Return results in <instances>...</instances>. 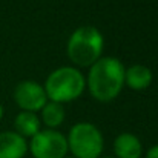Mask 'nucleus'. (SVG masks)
<instances>
[{
  "mask_svg": "<svg viewBox=\"0 0 158 158\" xmlns=\"http://www.w3.org/2000/svg\"><path fill=\"white\" fill-rule=\"evenodd\" d=\"M124 64L115 57H102L91 68L86 78L89 94L97 102H112L124 86Z\"/></svg>",
  "mask_w": 158,
  "mask_h": 158,
  "instance_id": "1",
  "label": "nucleus"
},
{
  "mask_svg": "<svg viewBox=\"0 0 158 158\" xmlns=\"http://www.w3.org/2000/svg\"><path fill=\"white\" fill-rule=\"evenodd\" d=\"M103 34L95 26L85 25L77 28L71 34L66 46V54L75 66L91 68L98 58L103 57Z\"/></svg>",
  "mask_w": 158,
  "mask_h": 158,
  "instance_id": "2",
  "label": "nucleus"
},
{
  "mask_svg": "<svg viewBox=\"0 0 158 158\" xmlns=\"http://www.w3.org/2000/svg\"><path fill=\"white\" fill-rule=\"evenodd\" d=\"M86 88V78L78 68L61 66L52 71L45 81V92L48 102L69 103L78 98Z\"/></svg>",
  "mask_w": 158,
  "mask_h": 158,
  "instance_id": "3",
  "label": "nucleus"
},
{
  "mask_svg": "<svg viewBox=\"0 0 158 158\" xmlns=\"http://www.w3.org/2000/svg\"><path fill=\"white\" fill-rule=\"evenodd\" d=\"M66 140L68 149L74 158H100L103 152V135L100 129L89 121L75 123Z\"/></svg>",
  "mask_w": 158,
  "mask_h": 158,
  "instance_id": "4",
  "label": "nucleus"
},
{
  "mask_svg": "<svg viewBox=\"0 0 158 158\" xmlns=\"http://www.w3.org/2000/svg\"><path fill=\"white\" fill-rule=\"evenodd\" d=\"M34 158H64L68 157V140L55 129H43L31 138L28 146Z\"/></svg>",
  "mask_w": 158,
  "mask_h": 158,
  "instance_id": "5",
  "label": "nucleus"
},
{
  "mask_svg": "<svg viewBox=\"0 0 158 158\" xmlns=\"http://www.w3.org/2000/svg\"><path fill=\"white\" fill-rule=\"evenodd\" d=\"M14 102L22 110L35 114L40 112L42 107L48 103V97L40 83L23 80L14 89Z\"/></svg>",
  "mask_w": 158,
  "mask_h": 158,
  "instance_id": "6",
  "label": "nucleus"
},
{
  "mask_svg": "<svg viewBox=\"0 0 158 158\" xmlns=\"http://www.w3.org/2000/svg\"><path fill=\"white\" fill-rule=\"evenodd\" d=\"M28 152L26 140L14 131L0 134V158H23Z\"/></svg>",
  "mask_w": 158,
  "mask_h": 158,
  "instance_id": "7",
  "label": "nucleus"
},
{
  "mask_svg": "<svg viewBox=\"0 0 158 158\" xmlns=\"http://www.w3.org/2000/svg\"><path fill=\"white\" fill-rule=\"evenodd\" d=\"M114 152L117 158H141L143 144L137 135L123 132L114 140Z\"/></svg>",
  "mask_w": 158,
  "mask_h": 158,
  "instance_id": "8",
  "label": "nucleus"
},
{
  "mask_svg": "<svg viewBox=\"0 0 158 158\" xmlns=\"http://www.w3.org/2000/svg\"><path fill=\"white\" fill-rule=\"evenodd\" d=\"M154 74L144 64H132L124 71V85L134 91H144L152 85Z\"/></svg>",
  "mask_w": 158,
  "mask_h": 158,
  "instance_id": "9",
  "label": "nucleus"
},
{
  "mask_svg": "<svg viewBox=\"0 0 158 158\" xmlns=\"http://www.w3.org/2000/svg\"><path fill=\"white\" fill-rule=\"evenodd\" d=\"M14 127H15L14 132H17L23 138H32L34 135H37L42 131L40 129L42 121H40L37 114L22 110L20 114H17V117L14 120Z\"/></svg>",
  "mask_w": 158,
  "mask_h": 158,
  "instance_id": "10",
  "label": "nucleus"
},
{
  "mask_svg": "<svg viewBox=\"0 0 158 158\" xmlns=\"http://www.w3.org/2000/svg\"><path fill=\"white\" fill-rule=\"evenodd\" d=\"M40 121L46 126V129H55L61 126L64 121V107L60 103L48 102L40 110Z\"/></svg>",
  "mask_w": 158,
  "mask_h": 158,
  "instance_id": "11",
  "label": "nucleus"
},
{
  "mask_svg": "<svg viewBox=\"0 0 158 158\" xmlns=\"http://www.w3.org/2000/svg\"><path fill=\"white\" fill-rule=\"evenodd\" d=\"M146 158H158V144L152 146V148L146 152Z\"/></svg>",
  "mask_w": 158,
  "mask_h": 158,
  "instance_id": "12",
  "label": "nucleus"
},
{
  "mask_svg": "<svg viewBox=\"0 0 158 158\" xmlns=\"http://www.w3.org/2000/svg\"><path fill=\"white\" fill-rule=\"evenodd\" d=\"M3 118V106L0 105V120Z\"/></svg>",
  "mask_w": 158,
  "mask_h": 158,
  "instance_id": "13",
  "label": "nucleus"
},
{
  "mask_svg": "<svg viewBox=\"0 0 158 158\" xmlns=\"http://www.w3.org/2000/svg\"><path fill=\"white\" fill-rule=\"evenodd\" d=\"M103 158H114V157H103Z\"/></svg>",
  "mask_w": 158,
  "mask_h": 158,
  "instance_id": "14",
  "label": "nucleus"
},
{
  "mask_svg": "<svg viewBox=\"0 0 158 158\" xmlns=\"http://www.w3.org/2000/svg\"><path fill=\"white\" fill-rule=\"evenodd\" d=\"M64 158H74V157H64Z\"/></svg>",
  "mask_w": 158,
  "mask_h": 158,
  "instance_id": "15",
  "label": "nucleus"
}]
</instances>
